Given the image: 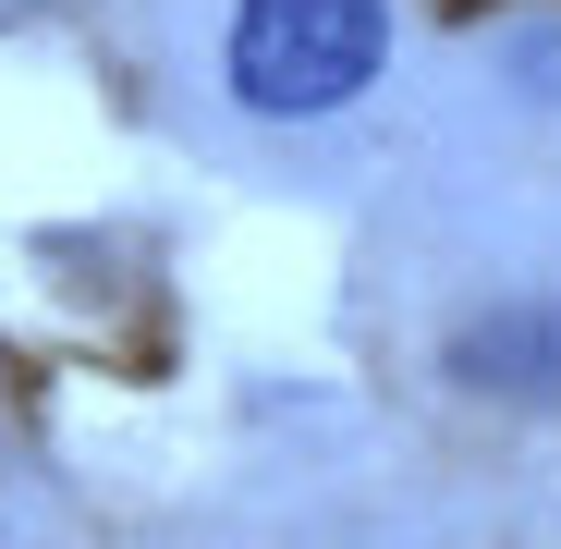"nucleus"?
<instances>
[{
  "label": "nucleus",
  "instance_id": "f257e3e1",
  "mask_svg": "<svg viewBox=\"0 0 561 549\" xmlns=\"http://www.w3.org/2000/svg\"><path fill=\"white\" fill-rule=\"evenodd\" d=\"M391 49V0H244L232 13V99L244 111H342Z\"/></svg>",
  "mask_w": 561,
  "mask_h": 549
}]
</instances>
